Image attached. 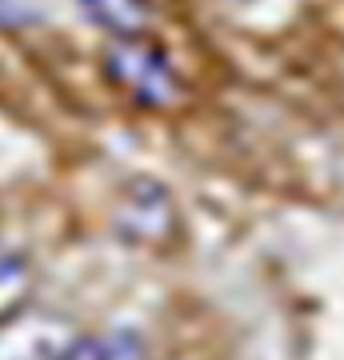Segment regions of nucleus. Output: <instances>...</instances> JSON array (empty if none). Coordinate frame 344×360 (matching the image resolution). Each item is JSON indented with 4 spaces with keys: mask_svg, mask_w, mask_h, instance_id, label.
I'll list each match as a JSON object with an SVG mask.
<instances>
[{
    "mask_svg": "<svg viewBox=\"0 0 344 360\" xmlns=\"http://www.w3.org/2000/svg\"><path fill=\"white\" fill-rule=\"evenodd\" d=\"M104 65H108V77L132 101L148 104V108H168L180 96V80L172 72V65H168L153 44H144L136 37L116 40L113 49H108V56H104Z\"/></svg>",
    "mask_w": 344,
    "mask_h": 360,
    "instance_id": "nucleus-1",
    "label": "nucleus"
},
{
    "mask_svg": "<svg viewBox=\"0 0 344 360\" xmlns=\"http://www.w3.org/2000/svg\"><path fill=\"white\" fill-rule=\"evenodd\" d=\"M116 229L128 240H165L172 229V196L153 180L132 184L116 208Z\"/></svg>",
    "mask_w": 344,
    "mask_h": 360,
    "instance_id": "nucleus-2",
    "label": "nucleus"
},
{
    "mask_svg": "<svg viewBox=\"0 0 344 360\" xmlns=\"http://www.w3.org/2000/svg\"><path fill=\"white\" fill-rule=\"evenodd\" d=\"M77 336L52 316H25L0 336V360H64Z\"/></svg>",
    "mask_w": 344,
    "mask_h": 360,
    "instance_id": "nucleus-3",
    "label": "nucleus"
},
{
    "mask_svg": "<svg viewBox=\"0 0 344 360\" xmlns=\"http://www.w3.org/2000/svg\"><path fill=\"white\" fill-rule=\"evenodd\" d=\"M64 360H144V345L136 333H96L72 340V348L64 352Z\"/></svg>",
    "mask_w": 344,
    "mask_h": 360,
    "instance_id": "nucleus-4",
    "label": "nucleus"
},
{
    "mask_svg": "<svg viewBox=\"0 0 344 360\" xmlns=\"http://www.w3.org/2000/svg\"><path fill=\"white\" fill-rule=\"evenodd\" d=\"M80 8L96 20L101 28L116 37H132L144 25V4L141 0H80Z\"/></svg>",
    "mask_w": 344,
    "mask_h": 360,
    "instance_id": "nucleus-5",
    "label": "nucleus"
},
{
    "mask_svg": "<svg viewBox=\"0 0 344 360\" xmlns=\"http://www.w3.org/2000/svg\"><path fill=\"white\" fill-rule=\"evenodd\" d=\"M28 288H32V269L25 257L0 252V316H8L25 304Z\"/></svg>",
    "mask_w": 344,
    "mask_h": 360,
    "instance_id": "nucleus-6",
    "label": "nucleus"
}]
</instances>
